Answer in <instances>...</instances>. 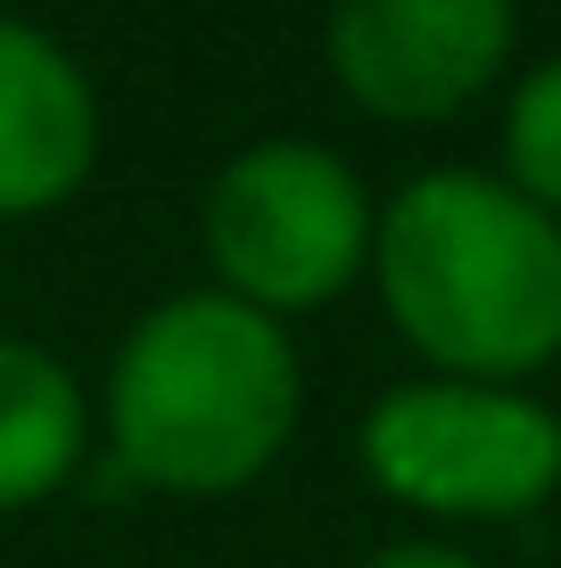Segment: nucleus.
Masks as SVG:
<instances>
[{
  "mask_svg": "<svg viewBox=\"0 0 561 568\" xmlns=\"http://www.w3.org/2000/svg\"><path fill=\"white\" fill-rule=\"evenodd\" d=\"M372 281L438 379L520 387L561 363V223L504 173H421L372 214Z\"/></svg>",
  "mask_w": 561,
  "mask_h": 568,
  "instance_id": "obj_1",
  "label": "nucleus"
},
{
  "mask_svg": "<svg viewBox=\"0 0 561 568\" xmlns=\"http://www.w3.org/2000/svg\"><path fill=\"white\" fill-rule=\"evenodd\" d=\"M305 404L298 346L273 313L182 288L149 305L124 329L108 371V445L116 486H158V495H240L248 478L281 462Z\"/></svg>",
  "mask_w": 561,
  "mask_h": 568,
  "instance_id": "obj_2",
  "label": "nucleus"
},
{
  "mask_svg": "<svg viewBox=\"0 0 561 568\" xmlns=\"http://www.w3.org/2000/svg\"><path fill=\"white\" fill-rule=\"evenodd\" d=\"M363 469L389 503L421 519H529L561 486V413L529 387L488 379H404L363 413Z\"/></svg>",
  "mask_w": 561,
  "mask_h": 568,
  "instance_id": "obj_3",
  "label": "nucleus"
},
{
  "mask_svg": "<svg viewBox=\"0 0 561 568\" xmlns=\"http://www.w3.org/2000/svg\"><path fill=\"white\" fill-rule=\"evenodd\" d=\"M207 256L223 297L273 322L314 313L372 264V199L339 149L257 141L207 182Z\"/></svg>",
  "mask_w": 561,
  "mask_h": 568,
  "instance_id": "obj_4",
  "label": "nucleus"
},
{
  "mask_svg": "<svg viewBox=\"0 0 561 568\" xmlns=\"http://www.w3.org/2000/svg\"><path fill=\"white\" fill-rule=\"evenodd\" d=\"M520 0H331V74L380 124H447L512 67Z\"/></svg>",
  "mask_w": 561,
  "mask_h": 568,
  "instance_id": "obj_5",
  "label": "nucleus"
},
{
  "mask_svg": "<svg viewBox=\"0 0 561 568\" xmlns=\"http://www.w3.org/2000/svg\"><path fill=\"white\" fill-rule=\"evenodd\" d=\"M100 165L91 74L26 17H0V223L67 206Z\"/></svg>",
  "mask_w": 561,
  "mask_h": 568,
  "instance_id": "obj_6",
  "label": "nucleus"
},
{
  "mask_svg": "<svg viewBox=\"0 0 561 568\" xmlns=\"http://www.w3.org/2000/svg\"><path fill=\"white\" fill-rule=\"evenodd\" d=\"M91 437V404L74 371L33 338H0V519L33 511L74 478Z\"/></svg>",
  "mask_w": 561,
  "mask_h": 568,
  "instance_id": "obj_7",
  "label": "nucleus"
},
{
  "mask_svg": "<svg viewBox=\"0 0 561 568\" xmlns=\"http://www.w3.org/2000/svg\"><path fill=\"white\" fill-rule=\"evenodd\" d=\"M504 182L561 223V58L529 67L504 100Z\"/></svg>",
  "mask_w": 561,
  "mask_h": 568,
  "instance_id": "obj_8",
  "label": "nucleus"
},
{
  "mask_svg": "<svg viewBox=\"0 0 561 568\" xmlns=\"http://www.w3.org/2000/svg\"><path fill=\"white\" fill-rule=\"evenodd\" d=\"M363 568H488V560L454 552V544H389V552H372Z\"/></svg>",
  "mask_w": 561,
  "mask_h": 568,
  "instance_id": "obj_9",
  "label": "nucleus"
}]
</instances>
